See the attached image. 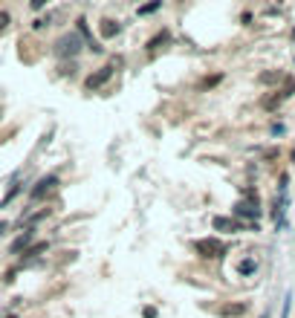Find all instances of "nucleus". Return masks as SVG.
I'll use <instances>...</instances> for the list:
<instances>
[{
	"label": "nucleus",
	"mask_w": 295,
	"mask_h": 318,
	"mask_svg": "<svg viewBox=\"0 0 295 318\" xmlns=\"http://www.w3.org/2000/svg\"><path fill=\"white\" fill-rule=\"evenodd\" d=\"M281 101H284V98H281V93H272V95H266V98L261 101V107H263V110H278V104H281Z\"/></svg>",
	"instance_id": "nucleus-11"
},
{
	"label": "nucleus",
	"mask_w": 295,
	"mask_h": 318,
	"mask_svg": "<svg viewBox=\"0 0 295 318\" xmlns=\"http://www.w3.org/2000/svg\"><path fill=\"white\" fill-rule=\"evenodd\" d=\"M6 318H18V316H15V313H12V316H6Z\"/></svg>",
	"instance_id": "nucleus-21"
},
{
	"label": "nucleus",
	"mask_w": 295,
	"mask_h": 318,
	"mask_svg": "<svg viewBox=\"0 0 295 318\" xmlns=\"http://www.w3.org/2000/svg\"><path fill=\"white\" fill-rule=\"evenodd\" d=\"M246 194H249V203H237L231 211H234V217H252V220H255V217L261 214V208H258V194H255V191H246Z\"/></svg>",
	"instance_id": "nucleus-3"
},
{
	"label": "nucleus",
	"mask_w": 295,
	"mask_h": 318,
	"mask_svg": "<svg viewBox=\"0 0 295 318\" xmlns=\"http://www.w3.org/2000/svg\"><path fill=\"white\" fill-rule=\"evenodd\" d=\"M258 81H261V84H278V81H281V72H275V69L261 72V75H258Z\"/></svg>",
	"instance_id": "nucleus-12"
},
{
	"label": "nucleus",
	"mask_w": 295,
	"mask_h": 318,
	"mask_svg": "<svg viewBox=\"0 0 295 318\" xmlns=\"http://www.w3.org/2000/svg\"><path fill=\"white\" fill-rule=\"evenodd\" d=\"M290 95H295V78H287V84L281 90V98H290Z\"/></svg>",
	"instance_id": "nucleus-17"
},
{
	"label": "nucleus",
	"mask_w": 295,
	"mask_h": 318,
	"mask_svg": "<svg viewBox=\"0 0 295 318\" xmlns=\"http://www.w3.org/2000/svg\"><path fill=\"white\" fill-rule=\"evenodd\" d=\"M78 52H81V38H78L75 32L64 35V38L55 44V55H58V58H67V55L72 58V55H78Z\"/></svg>",
	"instance_id": "nucleus-2"
},
{
	"label": "nucleus",
	"mask_w": 295,
	"mask_h": 318,
	"mask_svg": "<svg viewBox=\"0 0 295 318\" xmlns=\"http://www.w3.org/2000/svg\"><path fill=\"white\" fill-rule=\"evenodd\" d=\"M6 228H9V223H6V220H0V234H6Z\"/></svg>",
	"instance_id": "nucleus-20"
},
{
	"label": "nucleus",
	"mask_w": 295,
	"mask_h": 318,
	"mask_svg": "<svg viewBox=\"0 0 295 318\" xmlns=\"http://www.w3.org/2000/svg\"><path fill=\"white\" fill-rule=\"evenodd\" d=\"M145 318H157V310H154V307H148V310H145Z\"/></svg>",
	"instance_id": "nucleus-19"
},
{
	"label": "nucleus",
	"mask_w": 295,
	"mask_h": 318,
	"mask_svg": "<svg viewBox=\"0 0 295 318\" xmlns=\"http://www.w3.org/2000/svg\"><path fill=\"white\" fill-rule=\"evenodd\" d=\"M110 78H113V67H101L98 72H93V75H87L84 87H87V90H98V87H104V84H107Z\"/></svg>",
	"instance_id": "nucleus-5"
},
{
	"label": "nucleus",
	"mask_w": 295,
	"mask_h": 318,
	"mask_svg": "<svg viewBox=\"0 0 295 318\" xmlns=\"http://www.w3.org/2000/svg\"><path fill=\"white\" fill-rule=\"evenodd\" d=\"M168 41H171V32H168V29L157 32V35H154V38L148 41V52H157V49H159V46H165Z\"/></svg>",
	"instance_id": "nucleus-10"
},
{
	"label": "nucleus",
	"mask_w": 295,
	"mask_h": 318,
	"mask_svg": "<svg viewBox=\"0 0 295 318\" xmlns=\"http://www.w3.org/2000/svg\"><path fill=\"white\" fill-rule=\"evenodd\" d=\"M194 249L200 257H223L226 254V243L217 240V237H203V240L194 243Z\"/></svg>",
	"instance_id": "nucleus-1"
},
{
	"label": "nucleus",
	"mask_w": 295,
	"mask_h": 318,
	"mask_svg": "<svg viewBox=\"0 0 295 318\" xmlns=\"http://www.w3.org/2000/svg\"><path fill=\"white\" fill-rule=\"evenodd\" d=\"M46 249H49V243H46V240H44V243H35V246H29V249H26V257H35V254H41V252H46Z\"/></svg>",
	"instance_id": "nucleus-15"
},
{
	"label": "nucleus",
	"mask_w": 295,
	"mask_h": 318,
	"mask_svg": "<svg viewBox=\"0 0 295 318\" xmlns=\"http://www.w3.org/2000/svg\"><path fill=\"white\" fill-rule=\"evenodd\" d=\"M223 81V75H211V78H203L200 81V90H211V87H217Z\"/></svg>",
	"instance_id": "nucleus-13"
},
{
	"label": "nucleus",
	"mask_w": 295,
	"mask_h": 318,
	"mask_svg": "<svg viewBox=\"0 0 295 318\" xmlns=\"http://www.w3.org/2000/svg\"><path fill=\"white\" fill-rule=\"evenodd\" d=\"M98 32H101V38H116L119 32H122V23L119 21H101V26H98Z\"/></svg>",
	"instance_id": "nucleus-8"
},
{
	"label": "nucleus",
	"mask_w": 295,
	"mask_h": 318,
	"mask_svg": "<svg viewBox=\"0 0 295 318\" xmlns=\"http://www.w3.org/2000/svg\"><path fill=\"white\" fill-rule=\"evenodd\" d=\"M32 240H35V231H32V228H26V231H23V234H21V237H18V240H15V243H12V246H9V254L26 252V249H29V243H32Z\"/></svg>",
	"instance_id": "nucleus-6"
},
{
	"label": "nucleus",
	"mask_w": 295,
	"mask_h": 318,
	"mask_svg": "<svg viewBox=\"0 0 295 318\" xmlns=\"http://www.w3.org/2000/svg\"><path fill=\"white\" fill-rule=\"evenodd\" d=\"M211 226H214V231H226V234L240 231V223L231 220V217H214V220H211Z\"/></svg>",
	"instance_id": "nucleus-7"
},
{
	"label": "nucleus",
	"mask_w": 295,
	"mask_h": 318,
	"mask_svg": "<svg viewBox=\"0 0 295 318\" xmlns=\"http://www.w3.org/2000/svg\"><path fill=\"white\" fill-rule=\"evenodd\" d=\"M9 23H12V15H9V12H0V32L6 29Z\"/></svg>",
	"instance_id": "nucleus-18"
},
{
	"label": "nucleus",
	"mask_w": 295,
	"mask_h": 318,
	"mask_svg": "<svg viewBox=\"0 0 295 318\" xmlns=\"http://www.w3.org/2000/svg\"><path fill=\"white\" fill-rule=\"evenodd\" d=\"M55 185H58V177H55V174H49V177H41V180L35 182L32 194H29V197H32V203H38V200H44V197H46L49 191L55 188Z\"/></svg>",
	"instance_id": "nucleus-4"
},
{
	"label": "nucleus",
	"mask_w": 295,
	"mask_h": 318,
	"mask_svg": "<svg viewBox=\"0 0 295 318\" xmlns=\"http://www.w3.org/2000/svg\"><path fill=\"white\" fill-rule=\"evenodd\" d=\"M159 6H162V0H154V3H148V6H139V15H154Z\"/></svg>",
	"instance_id": "nucleus-16"
},
{
	"label": "nucleus",
	"mask_w": 295,
	"mask_h": 318,
	"mask_svg": "<svg viewBox=\"0 0 295 318\" xmlns=\"http://www.w3.org/2000/svg\"><path fill=\"white\" fill-rule=\"evenodd\" d=\"M246 310H249L246 304H226V307H220L217 313H220L223 318H240L243 313H246Z\"/></svg>",
	"instance_id": "nucleus-9"
},
{
	"label": "nucleus",
	"mask_w": 295,
	"mask_h": 318,
	"mask_svg": "<svg viewBox=\"0 0 295 318\" xmlns=\"http://www.w3.org/2000/svg\"><path fill=\"white\" fill-rule=\"evenodd\" d=\"M255 269H258V263H255V260H240V266H237V272H240V275H252Z\"/></svg>",
	"instance_id": "nucleus-14"
}]
</instances>
